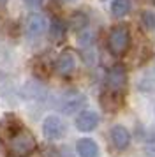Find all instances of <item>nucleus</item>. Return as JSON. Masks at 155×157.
Here are the masks:
<instances>
[{"instance_id": "obj_1", "label": "nucleus", "mask_w": 155, "mask_h": 157, "mask_svg": "<svg viewBox=\"0 0 155 157\" xmlns=\"http://www.w3.org/2000/svg\"><path fill=\"white\" fill-rule=\"evenodd\" d=\"M0 140L7 154L13 157H27L35 150V138L32 131L23 125V122L9 115L0 122Z\"/></svg>"}, {"instance_id": "obj_2", "label": "nucleus", "mask_w": 155, "mask_h": 157, "mask_svg": "<svg viewBox=\"0 0 155 157\" xmlns=\"http://www.w3.org/2000/svg\"><path fill=\"white\" fill-rule=\"evenodd\" d=\"M130 44V32L125 25H116L109 32L108 37V48L113 55H123Z\"/></svg>"}, {"instance_id": "obj_3", "label": "nucleus", "mask_w": 155, "mask_h": 157, "mask_svg": "<svg viewBox=\"0 0 155 157\" xmlns=\"http://www.w3.org/2000/svg\"><path fill=\"white\" fill-rule=\"evenodd\" d=\"M86 104V97L78 90H70V92L63 94L62 101H60V111L63 115H72L76 111H81Z\"/></svg>"}, {"instance_id": "obj_4", "label": "nucleus", "mask_w": 155, "mask_h": 157, "mask_svg": "<svg viewBox=\"0 0 155 157\" xmlns=\"http://www.w3.org/2000/svg\"><path fill=\"white\" fill-rule=\"evenodd\" d=\"M127 86V71L123 65H113L106 74V88L115 92H123Z\"/></svg>"}, {"instance_id": "obj_5", "label": "nucleus", "mask_w": 155, "mask_h": 157, "mask_svg": "<svg viewBox=\"0 0 155 157\" xmlns=\"http://www.w3.org/2000/svg\"><path fill=\"white\" fill-rule=\"evenodd\" d=\"M42 132L48 140H60L67 132V125L58 117H48L42 124Z\"/></svg>"}, {"instance_id": "obj_6", "label": "nucleus", "mask_w": 155, "mask_h": 157, "mask_svg": "<svg viewBox=\"0 0 155 157\" xmlns=\"http://www.w3.org/2000/svg\"><path fill=\"white\" fill-rule=\"evenodd\" d=\"M109 140H111L113 148L125 150L130 143V134L123 125H113L111 131H109Z\"/></svg>"}, {"instance_id": "obj_7", "label": "nucleus", "mask_w": 155, "mask_h": 157, "mask_svg": "<svg viewBox=\"0 0 155 157\" xmlns=\"http://www.w3.org/2000/svg\"><path fill=\"white\" fill-rule=\"evenodd\" d=\"M25 30H27L28 37H39L41 34H44V30H46V20H44V16L39 14V13H32L27 18Z\"/></svg>"}, {"instance_id": "obj_8", "label": "nucleus", "mask_w": 155, "mask_h": 157, "mask_svg": "<svg viewBox=\"0 0 155 157\" xmlns=\"http://www.w3.org/2000/svg\"><path fill=\"white\" fill-rule=\"evenodd\" d=\"M99 102H100V106H102L104 111H108V113H115V111L122 106V94L106 88L104 92L100 94Z\"/></svg>"}, {"instance_id": "obj_9", "label": "nucleus", "mask_w": 155, "mask_h": 157, "mask_svg": "<svg viewBox=\"0 0 155 157\" xmlns=\"http://www.w3.org/2000/svg\"><path fill=\"white\" fill-rule=\"evenodd\" d=\"M97 125H99V115L95 111H92V109H85L76 117V127L81 132L93 131Z\"/></svg>"}, {"instance_id": "obj_10", "label": "nucleus", "mask_w": 155, "mask_h": 157, "mask_svg": "<svg viewBox=\"0 0 155 157\" xmlns=\"http://www.w3.org/2000/svg\"><path fill=\"white\" fill-rule=\"evenodd\" d=\"M74 67H76V60H74V55L69 53V51L62 53L60 58L56 60V65H55L56 72L60 76H69V74H72L74 72Z\"/></svg>"}, {"instance_id": "obj_11", "label": "nucleus", "mask_w": 155, "mask_h": 157, "mask_svg": "<svg viewBox=\"0 0 155 157\" xmlns=\"http://www.w3.org/2000/svg\"><path fill=\"white\" fill-rule=\"evenodd\" d=\"M76 152L79 157H97L99 155V147L97 143L90 138H81L76 143Z\"/></svg>"}, {"instance_id": "obj_12", "label": "nucleus", "mask_w": 155, "mask_h": 157, "mask_svg": "<svg viewBox=\"0 0 155 157\" xmlns=\"http://www.w3.org/2000/svg\"><path fill=\"white\" fill-rule=\"evenodd\" d=\"M65 30H67L65 23H63L62 20L55 18V20L51 21V27H49V37H51V41H55V43L62 41L63 37H65Z\"/></svg>"}, {"instance_id": "obj_13", "label": "nucleus", "mask_w": 155, "mask_h": 157, "mask_svg": "<svg viewBox=\"0 0 155 157\" xmlns=\"http://www.w3.org/2000/svg\"><path fill=\"white\" fill-rule=\"evenodd\" d=\"M130 9V0H113L111 2V13L115 16H123Z\"/></svg>"}, {"instance_id": "obj_14", "label": "nucleus", "mask_w": 155, "mask_h": 157, "mask_svg": "<svg viewBox=\"0 0 155 157\" xmlns=\"http://www.w3.org/2000/svg\"><path fill=\"white\" fill-rule=\"evenodd\" d=\"M145 154L148 157H155V127L150 129L145 138Z\"/></svg>"}, {"instance_id": "obj_15", "label": "nucleus", "mask_w": 155, "mask_h": 157, "mask_svg": "<svg viewBox=\"0 0 155 157\" xmlns=\"http://www.w3.org/2000/svg\"><path fill=\"white\" fill-rule=\"evenodd\" d=\"M86 23H88V20H86V16L83 13H74V16L70 18V25H72V29H76V30L86 27Z\"/></svg>"}, {"instance_id": "obj_16", "label": "nucleus", "mask_w": 155, "mask_h": 157, "mask_svg": "<svg viewBox=\"0 0 155 157\" xmlns=\"http://www.w3.org/2000/svg\"><path fill=\"white\" fill-rule=\"evenodd\" d=\"M141 23L146 29H153L155 27V14L153 13H145V14L141 16Z\"/></svg>"}, {"instance_id": "obj_17", "label": "nucleus", "mask_w": 155, "mask_h": 157, "mask_svg": "<svg viewBox=\"0 0 155 157\" xmlns=\"http://www.w3.org/2000/svg\"><path fill=\"white\" fill-rule=\"evenodd\" d=\"M92 39H93V32L92 30H85L83 34H79V41H81V44H92Z\"/></svg>"}, {"instance_id": "obj_18", "label": "nucleus", "mask_w": 155, "mask_h": 157, "mask_svg": "<svg viewBox=\"0 0 155 157\" xmlns=\"http://www.w3.org/2000/svg\"><path fill=\"white\" fill-rule=\"evenodd\" d=\"M27 4L30 7H39V6H42V0H27Z\"/></svg>"}, {"instance_id": "obj_19", "label": "nucleus", "mask_w": 155, "mask_h": 157, "mask_svg": "<svg viewBox=\"0 0 155 157\" xmlns=\"http://www.w3.org/2000/svg\"><path fill=\"white\" fill-rule=\"evenodd\" d=\"M6 2H7V0H0V4H6Z\"/></svg>"}, {"instance_id": "obj_20", "label": "nucleus", "mask_w": 155, "mask_h": 157, "mask_svg": "<svg viewBox=\"0 0 155 157\" xmlns=\"http://www.w3.org/2000/svg\"><path fill=\"white\" fill-rule=\"evenodd\" d=\"M0 157H2V150H0Z\"/></svg>"}]
</instances>
